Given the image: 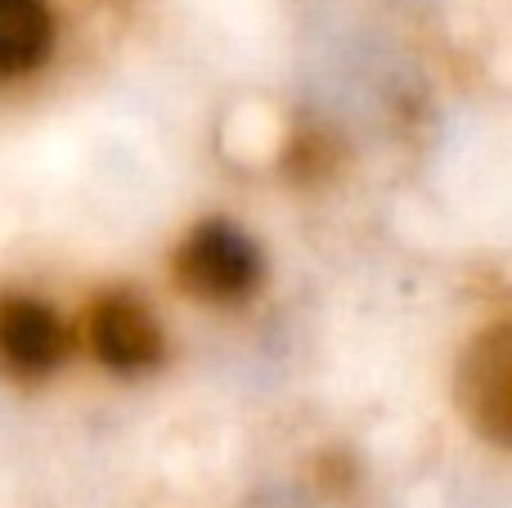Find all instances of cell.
<instances>
[{
	"instance_id": "1",
	"label": "cell",
	"mask_w": 512,
	"mask_h": 508,
	"mask_svg": "<svg viewBox=\"0 0 512 508\" xmlns=\"http://www.w3.org/2000/svg\"><path fill=\"white\" fill-rule=\"evenodd\" d=\"M176 275L185 293L203 297V302H239L261 279V257L234 225L212 221L198 225L176 257Z\"/></svg>"
},
{
	"instance_id": "2",
	"label": "cell",
	"mask_w": 512,
	"mask_h": 508,
	"mask_svg": "<svg viewBox=\"0 0 512 508\" xmlns=\"http://www.w3.org/2000/svg\"><path fill=\"white\" fill-rule=\"evenodd\" d=\"M459 401L468 423L495 446L512 441V333L508 324H490L468 347L459 369Z\"/></svg>"
},
{
	"instance_id": "3",
	"label": "cell",
	"mask_w": 512,
	"mask_h": 508,
	"mask_svg": "<svg viewBox=\"0 0 512 508\" xmlns=\"http://www.w3.org/2000/svg\"><path fill=\"white\" fill-rule=\"evenodd\" d=\"M90 347L113 374H149L162 360V329L149 315V306L131 293H108L90 306Z\"/></svg>"
},
{
	"instance_id": "4",
	"label": "cell",
	"mask_w": 512,
	"mask_h": 508,
	"mask_svg": "<svg viewBox=\"0 0 512 508\" xmlns=\"http://www.w3.org/2000/svg\"><path fill=\"white\" fill-rule=\"evenodd\" d=\"M68 351L59 315L36 297L0 293V369L18 383L45 378Z\"/></svg>"
},
{
	"instance_id": "5",
	"label": "cell",
	"mask_w": 512,
	"mask_h": 508,
	"mask_svg": "<svg viewBox=\"0 0 512 508\" xmlns=\"http://www.w3.org/2000/svg\"><path fill=\"white\" fill-rule=\"evenodd\" d=\"M50 32L45 0H0V81L32 72L50 54Z\"/></svg>"
},
{
	"instance_id": "6",
	"label": "cell",
	"mask_w": 512,
	"mask_h": 508,
	"mask_svg": "<svg viewBox=\"0 0 512 508\" xmlns=\"http://www.w3.org/2000/svg\"><path fill=\"white\" fill-rule=\"evenodd\" d=\"M337 162V149L324 131H306L292 140V153H288V176L297 180H324Z\"/></svg>"
}]
</instances>
